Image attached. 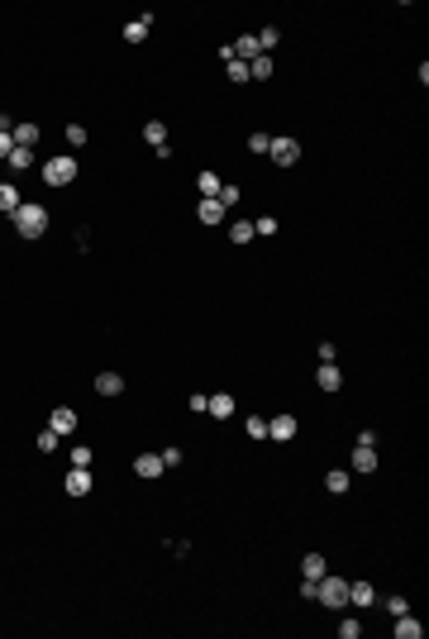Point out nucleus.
<instances>
[{"instance_id": "obj_1", "label": "nucleus", "mask_w": 429, "mask_h": 639, "mask_svg": "<svg viewBox=\"0 0 429 639\" xmlns=\"http://www.w3.org/2000/svg\"><path fill=\"white\" fill-rule=\"evenodd\" d=\"M14 234H19V239H43V234H48V206L24 201V206L14 210Z\"/></svg>"}, {"instance_id": "obj_2", "label": "nucleus", "mask_w": 429, "mask_h": 639, "mask_svg": "<svg viewBox=\"0 0 429 639\" xmlns=\"http://www.w3.org/2000/svg\"><path fill=\"white\" fill-rule=\"evenodd\" d=\"M38 172H43L48 186H72V182H77V158H72V153H58V158H48Z\"/></svg>"}, {"instance_id": "obj_3", "label": "nucleus", "mask_w": 429, "mask_h": 639, "mask_svg": "<svg viewBox=\"0 0 429 639\" xmlns=\"http://www.w3.org/2000/svg\"><path fill=\"white\" fill-rule=\"evenodd\" d=\"M315 601H320V606H329V611H343V606H348V582L324 572L320 582H315Z\"/></svg>"}, {"instance_id": "obj_4", "label": "nucleus", "mask_w": 429, "mask_h": 639, "mask_svg": "<svg viewBox=\"0 0 429 639\" xmlns=\"http://www.w3.org/2000/svg\"><path fill=\"white\" fill-rule=\"evenodd\" d=\"M267 158H272L277 167H296V158H301V143H296V138H272V143H267Z\"/></svg>"}, {"instance_id": "obj_5", "label": "nucleus", "mask_w": 429, "mask_h": 639, "mask_svg": "<svg viewBox=\"0 0 429 639\" xmlns=\"http://www.w3.org/2000/svg\"><path fill=\"white\" fill-rule=\"evenodd\" d=\"M62 487H67V496H86L91 492V468H67Z\"/></svg>"}, {"instance_id": "obj_6", "label": "nucleus", "mask_w": 429, "mask_h": 639, "mask_svg": "<svg viewBox=\"0 0 429 639\" xmlns=\"http://www.w3.org/2000/svg\"><path fill=\"white\" fill-rule=\"evenodd\" d=\"M267 439H277V444L296 439V415H272L267 420Z\"/></svg>"}, {"instance_id": "obj_7", "label": "nucleus", "mask_w": 429, "mask_h": 639, "mask_svg": "<svg viewBox=\"0 0 429 639\" xmlns=\"http://www.w3.org/2000/svg\"><path fill=\"white\" fill-rule=\"evenodd\" d=\"M134 472H138L143 482L162 477V453H138V458H134Z\"/></svg>"}, {"instance_id": "obj_8", "label": "nucleus", "mask_w": 429, "mask_h": 639, "mask_svg": "<svg viewBox=\"0 0 429 639\" xmlns=\"http://www.w3.org/2000/svg\"><path fill=\"white\" fill-rule=\"evenodd\" d=\"M315 387H320V391H339V387H343V372H339V363H320V372H315Z\"/></svg>"}, {"instance_id": "obj_9", "label": "nucleus", "mask_w": 429, "mask_h": 639, "mask_svg": "<svg viewBox=\"0 0 429 639\" xmlns=\"http://www.w3.org/2000/svg\"><path fill=\"white\" fill-rule=\"evenodd\" d=\"M48 429H53V434H72V429H77V411H72V406H58V411L48 415Z\"/></svg>"}, {"instance_id": "obj_10", "label": "nucleus", "mask_w": 429, "mask_h": 639, "mask_svg": "<svg viewBox=\"0 0 429 639\" xmlns=\"http://www.w3.org/2000/svg\"><path fill=\"white\" fill-rule=\"evenodd\" d=\"M348 606H377V587L372 582H348Z\"/></svg>"}, {"instance_id": "obj_11", "label": "nucleus", "mask_w": 429, "mask_h": 639, "mask_svg": "<svg viewBox=\"0 0 429 639\" xmlns=\"http://www.w3.org/2000/svg\"><path fill=\"white\" fill-rule=\"evenodd\" d=\"M148 29H153V14L129 19V24H124V43H143V38H148Z\"/></svg>"}, {"instance_id": "obj_12", "label": "nucleus", "mask_w": 429, "mask_h": 639, "mask_svg": "<svg viewBox=\"0 0 429 639\" xmlns=\"http://www.w3.org/2000/svg\"><path fill=\"white\" fill-rule=\"evenodd\" d=\"M377 468H382L377 448H363V444H358V448H353V472H377Z\"/></svg>"}, {"instance_id": "obj_13", "label": "nucleus", "mask_w": 429, "mask_h": 639, "mask_svg": "<svg viewBox=\"0 0 429 639\" xmlns=\"http://www.w3.org/2000/svg\"><path fill=\"white\" fill-rule=\"evenodd\" d=\"M324 572H329V563H324V553H306V558H301V577H310V582H320Z\"/></svg>"}, {"instance_id": "obj_14", "label": "nucleus", "mask_w": 429, "mask_h": 639, "mask_svg": "<svg viewBox=\"0 0 429 639\" xmlns=\"http://www.w3.org/2000/svg\"><path fill=\"white\" fill-rule=\"evenodd\" d=\"M272 72H277V62L262 53V58H253L248 62V82H272Z\"/></svg>"}, {"instance_id": "obj_15", "label": "nucleus", "mask_w": 429, "mask_h": 639, "mask_svg": "<svg viewBox=\"0 0 429 639\" xmlns=\"http://www.w3.org/2000/svg\"><path fill=\"white\" fill-rule=\"evenodd\" d=\"M19 206H24V196H19V186H14V182H0V210H5V215H14V210H19Z\"/></svg>"}, {"instance_id": "obj_16", "label": "nucleus", "mask_w": 429, "mask_h": 639, "mask_svg": "<svg viewBox=\"0 0 429 639\" xmlns=\"http://www.w3.org/2000/svg\"><path fill=\"white\" fill-rule=\"evenodd\" d=\"M420 635H425V625H420L410 611H406V616H396V639H420Z\"/></svg>"}, {"instance_id": "obj_17", "label": "nucleus", "mask_w": 429, "mask_h": 639, "mask_svg": "<svg viewBox=\"0 0 429 639\" xmlns=\"http://www.w3.org/2000/svg\"><path fill=\"white\" fill-rule=\"evenodd\" d=\"M219 186H224V182H219V172H201V177H196L201 201H214V196H219Z\"/></svg>"}, {"instance_id": "obj_18", "label": "nucleus", "mask_w": 429, "mask_h": 639, "mask_svg": "<svg viewBox=\"0 0 429 639\" xmlns=\"http://www.w3.org/2000/svg\"><path fill=\"white\" fill-rule=\"evenodd\" d=\"M143 143H148V148H162V143H167V124H162V119H148V124H143Z\"/></svg>"}, {"instance_id": "obj_19", "label": "nucleus", "mask_w": 429, "mask_h": 639, "mask_svg": "<svg viewBox=\"0 0 429 639\" xmlns=\"http://www.w3.org/2000/svg\"><path fill=\"white\" fill-rule=\"evenodd\" d=\"M206 415H214V420H229V415H234V396H210V401H206Z\"/></svg>"}, {"instance_id": "obj_20", "label": "nucleus", "mask_w": 429, "mask_h": 639, "mask_svg": "<svg viewBox=\"0 0 429 639\" xmlns=\"http://www.w3.org/2000/svg\"><path fill=\"white\" fill-rule=\"evenodd\" d=\"M96 391H101V396H119V391H124V377H119V372H101V377H96Z\"/></svg>"}, {"instance_id": "obj_21", "label": "nucleus", "mask_w": 429, "mask_h": 639, "mask_svg": "<svg viewBox=\"0 0 429 639\" xmlns=\"http://www.w3.org/2000/svg\"><path fill=\"white\" fill-rule=\"evenodd\" d=\"M10 138H14V148H34L38 143V124H14Z\"/></svg>"}, {"instance_id": "obj_22", "label": "nucleus", "mask_w": 429, "mask_h": 639, "mask_svg": "<svg viewBox=\"0 0 429 639\" xmlns=\"http://www.w3.org/2000/svg\"><path fill=\"white\" fill-rule=\"evenodd\" d=\"M5 167H10V172H29V167H34V148H14V153L5 158Z\"/></svg>"}, {"instance_id": "obj_23", "label": "nucleus", "mask_w": 429, "mask_h": 639, "mask_svg": "<svg viewBox=\"0 0 429 639\" xmlns=\"http://www.w3.org/2000/svg\"><path fill=\"white\" fill-rule=\"evenodd\" d=\"M196 219H201V224H219V219H224V206H219V201H201V206H196Z\"/></svg>"}, {"instance_id": "obj_24", "label": "nucleus", "mask_w": 429, "mask_h": 639, "mask_svg": "<svg viewBox=\"0 0 429 639\" xmlns=\"http://www.w3.org/2000/svg\"><path fill=\"white\" fill-rule=\"evenodd\" d=\"M253 38H258V48H262V53H272V48L282 43V29H277V24H267V29H258Z\"/></svg>"}, {"instance_id": "obj_25", "label": "nucleus", "mask_w": 429, "mask_h": 639, "mask_svg": "<svg viewBox=\"0 0 429 639\" xmlns=\"http://www.w3.org/2000/svg\"><path fill=\"white\" fill-rule=\"evenodd\" d=\"M224 72H229V82H248V62H238V58H224Z\"/></svg>"}, {"instance_id": "obj_26", "label": "nucleus", "mask_w": 429, "mask_h": 639, "mask_svg": "<svg viewBox=\"0 0 429 639\" xmlns=\"http://www.w3.org/2000/svg\"><path fill=\"white\" fill-rule=\"evenodd\" d=\"M91 463H96V448L91 444H77L72 448V468H91Z\"/></svg>"}, {"instance_id": "obj_27", "label": "nucleus", "mask_w": 429, "mask_h": 639, "mask_svg": "<svg viewBox=\"0 0 429 639\" xmlns=\"http://www.w3.org/2000/svg\"><path fill=\"white\" fill-rule=\"evenodd\" d=\"M324 487H329L334 496H339V492H348V472H343V468H334V472L324 477Z\"/></svg>"}, {"instance_id": "obj_28", "label": "nucleus", "mask_w": 429, "mask_h": 639, "mask_svg": "<svg viewBox=\"0 0 429 639\" xmlns=\"http://www.w3.org/2000/svg\"><path fill=\"white\" fill-rule=\"evenodd\" d=\"M243 429H248V439H267V420H262V415H248Z\"/></svg>"}, {"instance_id": "obj_29", "label": "nucleus", "mask_w": 429, "mask_h": 639, "mask_svg": "<svg viewBox=\"0 0 429 639\" xmlns=\"http://www.w3.org/2000/svg\"><path fill=\"white\" fill-rule=\"evenodd\" d=\"M277 229H282V224H277L272 215H262V219H253V234H262V239H272Z\"/></svg>"}, {"instance_id": "obj_30", "label": "nucleus", "mask_w": 429, "mask_h": 639, "mask_svg": "<svg viewBox=\"0 0 429 639\" xmlns=\"http://www.w3.org/2000/svg\"><path fill=\"white\" fill-rule=\"evenodd\" d=\"M229 239H234V243H248V239H253V219H238V224L229 229Z\"/></svg>"}, {"instance_id": "obj_31", "label": "nucleus", "mask_w": 429, "mask_h": 639, "mask_svg": "<svg viewBox=\"0 0 429 639\" xmlns=\"http://www.w3.org/2000/svg\"><path fill=\"white\" fill-rule=\"evenodd\" d=\"M358 635H363V620H353V616H348V620L339 625V639H358Z\"/></svg>"}, {"instance_id": "obj_32", "label": "nucleus", "mask_w": 429, "mask_h": 639, "mask_svg": "<svg viewBox=\"0 0 429 639\" xmlns=\"http://www.w3.org/2000/svg\"><path fill=\"white\" fill-rule=\"evenodd\" d=\"M62 134H67V143H72V148H82V143H86V129H82V124H67Z\"/></svg>"}, {"instance_id": "obj_33", "label": "nucleus", "mask_w": 429, "mask_h": 639, "mask_svg": "<svg viewBox=\"0 0 429 639\" xmlns=\"http://www.w3.org/2000/svg\"><path fill=\"white\" fill-rule=\"evenodd\" d=\"M267 143H272V134H262V129L248 134V148H253V153H267Z\"/></svg>"}, {"instance_id": "obj_34", "label": "nucleus", "mask_w": 429, "mask_h": 639, "mask_svg": "<svg viewBox=\"0 0 429 639\" xmlns=\"http://www.w3.org/2000/svg\"><path fill=\"white\" fill-rule=\"evenodd\" d=\"M214 201H219V206H234V201H238V186H234V182H224V186H219V196H214Z\"/></svg>"}, {"instance_id": "obj_35", "label": "nucleus", "mask_w": 429, "mask_h": 639, "mask_svg": "<svg viewBox=\"0 0 429 639\" xmlns=\"http://www.w3.org/2000/svg\"><path fill=\"white\" fill-rule=\"evenodd\" d=\"M53 448H58V434L43 429V434H38V453H53Z\"/></svg>"}, {"instance_id": "obj_36", "label": "nucleus", "mask_w": 429, "mask_h": 639, "mask_svg": "<svg viewBox=\"0 0 429 639\" xmlns=\"http://www.w3.org/2000/svg\"><path fill=\"white\" fill-rule=\"evenodd\" d=\"M387 611H391V616H406L410 601H406V596H387Z\"/></svg>"}, {"instance_id": "obj_37", "label": "nucleus", "mask_w": 429, "mask_h": 639, "mask_svg": "<svg viewBox=\"0 0 429 639\" xmlns=\"http://www.w3.org/2000/svg\"><path fill=\"white\" fill-rule=\"evenodd\" d=\"M358 444L363 448H377V429H358Z\"/></svg>"}, {"instance_id": "obj_38", "label": "nucleus", "mask_w": 429, "mask_h": 639, "mask_svg": "<svg viewBox=\"0 0 429 639\" xmlns=\"http://www.w3.org/2000/svg\"><path fill=\"white\" fill-rule=\"evenodd\" d=\"M182 463V448H162V468H177Z\"/></svg>"}, {"instance_id": "obj_39", "label": "nucleus", "mask_w": 429, "mask_h": 639, "mask_svg": "<svg viewBox=\"0 0 429 639\" xmlns=\"http://www.w3.org/2000/svg\"><path fill=\"white\" fill-rule=\"evenodd\" d=\"M10 153H14V138H10V134H5V129H0V162H5V158H10Z\"/></svg>"}]
</instances>
